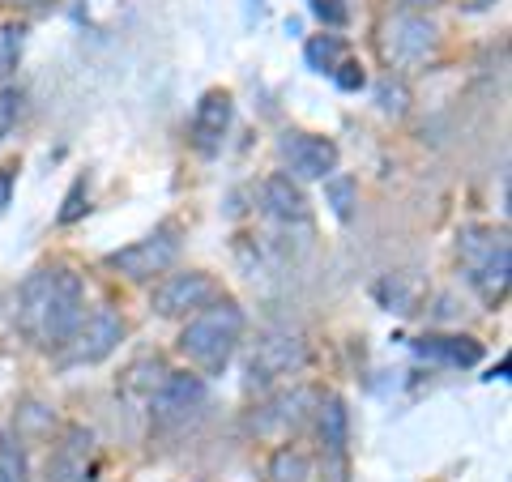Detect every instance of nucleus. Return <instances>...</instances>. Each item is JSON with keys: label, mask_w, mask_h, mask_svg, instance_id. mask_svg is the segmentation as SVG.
Wrapping results in <instances>:
<instances>
[{"label": "nucleus", "mask_w": 512, "mask_h": 482, "mask_svg": "<svg viewBox=\"0 0 512 482\" xmlns=\"http://www.w3.org/2000/svg\"><path fill=\"white\" fill-rule=\"evenodd\" d=\"M22 116V90L18 86H0V141H5Z\"/></svg>", "instance_id": "obj_21"}, {"label": "nucleus", "mask_w": 512, "mask_h": 482, "mask_svg": "<svg viewBox=\"0 0 512 482\" xmlns=\"http://www.w3.org/2000/svg\"><path fill=\"white\" fill-rule=\"evenodd\" d=\"M278 150L295 180H329L338 171V146L320 133H286L278 141Z\"/></svg>", "instance_id": "obj_8"}, {"label": "nucleus", "mask_w": 512, "mask_h": 482, "mask_svg": "<svg viewBox=\"0 0 512 482\" xmlns=\"http://www.w3.org/2000/svg\"><path fill=\"white\" fill-rule=\"evenodd\" d=\"M453 5H461V9H491L495 0H453Z\"/></svg>", "instance_id": "obj_25"}, {"label": "nucleus", "mask_w": 512, "mask_h": 482, "mask_svg": "<svg viewBox=\"0 0 512 482\" xmlns=\"http://www.w3.org/2000/svg\"><path fill=\"white\" fill-rule=\"evenodd\" d=\"M0 482H26V453L13 436H0Z\"/></svg>", "instance_id": "obj_20"}, {"label": "nucleus", "mask_w": 512, "mask_h": 482, "mask_svg": "<svg viewBox=\"0 0 512 482\" xmlns=\"http://www.w3.org/2000/svg\"><path fill=\"white\" fill-rule=\"evenodd\" d=\"M86 316V291L73 269H39L22 286V329L43 350H60Z\"/></svg>", "instance_id": "obj_1"}, {"label": "nucleus", "mask_w": 512, "mask_h": 482, "mask_svg": "<svg viewBox=\"0 0 512 482\" xmlns=\"http://www.w3.org/2000/svg\"><path fill=\"white\" fill-rule=\"evenodd\" d=\"M325 201L333 205V214H338L342 222H350V214H355V180H350V175H329Z\"/></svg>", "instance_id": "obj_18"}, {"label": "nucleus", "mask_w": 512, "mask_h": 482, "mask_svg": "<svg viewBox=\"0 0 512 482\" xmlns=\"http://www.w3.org/2000/svg\"><path fill=\"white\" fill-rule=\"evenodd\" d=\"M239 337H244V312L231 299H214L201 312H192V320L184 325L180 355L201 372H222L235 355Z\"/></svg>", "instance_id": "obj_2"}, {"label": "nucleus", "mask_w": 512, "mask_h": 482, "mask_svg": "<svg viewBox=\"0 0 512 482\" xmlns=\"http://www.w3.org/2000/svg\"><path fill=\"white\" fill-rule=\"evenodd\" d=\"M397 5H402V9H431V5H436V0H397Z\"/></svg>", "instance_id": "obj_26"}, {"label": "nucleus", "mask_w": 512, "mask_h": 482, "mask_svg": "<svg viewBox=\"0 0 512 482\" xmlns=\"http://www.w3.org/2000/svg\"><path fill=\"white\" fill-rule=\"evenodd\" d=\"M346 60V43L338 39V35H320V39H312L308 43V64L316 73H329L333 77V69Z\"/></svg>", "instance_id": "obj_17"}, {"label": "nucleus", "mask_w": 512, "mask_h": 482, "mask_svg": "<svg viewBox=\"0 0 512 482\" xmlns=\"http://www.w3.org/2000/svg\"><path fill=\"white\" fill-rule=\"evenodd\" d=\"M90 444H94V436H90V431H82V427H73L69 436H64L60 453L52 461L56 482H90V453H94Z\"/></svg>", "instance_id": "obj_13"}, {"label": "nucleus", "mask_w": 512, "mask_h": 482, "mask_svg": "<svg viewBox=\"0 0 512 482\" xmlns=\"http://www.w3.org/2000/svg\"><path fill=\"white\" fill-rule=\"evenodd\" d=\"M380 52L393 69L414 73L440 56V26L419 9H402L380 26Z\"/></svg>", "instance_id": "obj_3"}, {"label": "nucleus", "mask_w": 512, "mask_h": 482, "mask_svg": "<svg viewBox=\"0 0 512 482\" xmlns=\"http://www.w3.org/2000/svg\"><path fill=\"white\" fill-rule=\"evenodd\" d=\"M414 350H419L423 359H444L453 367H474L483 359V346H478L474 337H423Z\"/></svg>", "instance_id": "obj_14"}, {"label": "nucleus", "mask_w": 512, "mask_h": 482, "mask_svg": "<svg viewBox=\"0 0 512 482\" xmlns=\"http://www.w3.org/2000/svg\"><path fill=\"white\" fill-rule=\"evenodd\" d=\"M218 299V286L210 273H201V269H184V273H167L163 282L154 286V312L158 316H192V312H201L205 303H214Z\"/></svg>", "instance_id": "obj_7"}, {"label": "nucleus", "mask_w": 512, "mask_h": 482, "mask_svg": "<svg viewBox=\"0 0 512 482\" xmlns=\"http://www.w3.org/2000/svg\"><path fill=\"white\" fill-rule=\"evenodd\" d=\"M261 201H265V214L278 218V222H308V201L303 192L291 184V175H269L261 184Z\"/></svg>", "instance_id": "obj_12"}, {"label": "nucleus", "mask_w": 512, "mask_h": 482, "mask_svg": "<svg viewBox=\"0 0 512 482\" xmlns=\"http://www.w3.org/2000/svg\"><path fill=\"white\" fill-rule=\"evenodd\" d=\"M175 235H180L175 227H158L154 235L137 239V244H128L120 252H111L107 265L120 269L124 278H133V282H146V278H154V273H167L175 265V256H180V239Z\"/></svg>", "instance_id": "obj_6"}, {"label": "nucleus", "mask_w": 512, "mask_h": 482, "mask_svg": "<svg viewBox=\"0 0 512 482\" xmlns=\"http://www.w3.org/2000/svg\"><path fill=\"white\" fill-rule=\"evenodd\" d=\"M320 440H325L333 453L346 448V406L338 397H329L325 406H320Z\"/></svg>", "instance_id": "obj_15"}, {"label": "nucleus", "mask_w": 512, "mask_h": 482, "mask_svg": "<svg viewBox=\"0 0 512 482\" xmlns=\"http://www.w3.org/2000/svg\"><path fill=\"white\" fill-rule=\"evenodd\" d=\"M312 13L325 26H342L350 18V5H346V0H312Z\"/></svg>", "instance_id": "obj_22"}, {"label": "nucleus", "mask_w": 512, "mask_h": 482, "mask_svg": "<svg viewBox=\"0 0 512 482\" xmlns=\"http://www.w3.org/2000/svg\"><path fill=\"white\" fill-rule=\"evenodd\" d=\"M227 128H231V94L227 90L201 94L197 111H192V146L201 154H214L222 137H227Z\"/></svg>", "instance_id": "obj_11"}, {"label": "nucleus", "mask_w": 512, "mask_h": 482, "mask_svg": "<svg viewBox=\"0 0 512 482\" xmlns=\"http://www.w3.org/2000/svg\"><path fill=\"white\" fill-rule=\"evenodd\" d=\"M333 82H338L342 90H359V86H363V64H355V60H342L338 69H333Z\"/></svg>", "instance_id": "obj_24"}, {"label": "nucleus", "mask_w": 512, "mask_h": 482, "mask_svg": "<svg viewBox=\"0 0 512 482\" xmlns=\"http://www.w3.org/2000/svg\"><path fill=\"white\" fill-rule=\"evenodd\" d=\"M9 205V175H0V210Z\"/></svg>", "instance_id": "obj_27"}, {"label": "nucleus", "mask_w": 512, "mask_h": 482, "mask_svg": "<svg viewBox=\"0 0 512 482\" xmlns=\"http://www.w3.org/2000/svg\"><path fill=\"white\" fill-rule=\"evenodd\" d=\"M308 474H312V465L295 448H278L274 461H269V482H308Z\"/></svg>", "instance_id": "obj_16"}, {"label": "nucleus", "mask_w": 512, "mask_h": 482, "mask_svg": "<svg viewBox=\"0 0 512 482\" xmlns=\"http://www.w3.org/2000/svg\"><path fill=\"white\" fill-rule=\"evenodd\" d=\"M205 406V380L188 376V372H167L158 380V389L150 393V414L158 427H175L184 423L192 410Z\"/></svg>", "instance_id": "obj_9"}, {"label": "nucleus", "mask_w": 512, "mask_h": 482, "mask_svg": "<svg viewBox=\"0 0 512 482\" xmlns=\"http://www.w3.org/2000/svg\"><path fill=\"white\" fill-rule=\"evenodd\" d=\"M22 35L26 30L18 22H0V82L18 69V60H22Z\"/></svg>", "instance_id": "obj_19"}, {"label": "nucleus", "mask_w": 512, "mask_h": 482, "mask_svg": "<svg viewBox=\"0 0 512 482\" xmlns=\"http://www.w3.org/2000/svg\"><path fill=\"white\" fill-rule=\"evenodd\" d=\"M461 269L487 303H500L508 291V235L483 227L461 231Z\"/></svg>", "instance_id": "obj_4"}, {"label": "nucleus", "mask_w": 512, "mask_h": 482, "mask_svg": "<svg viewBox=\"0 0 512 482\" xmlns=\"http://www.w3.org/2000/svg\"><path fill=\"white\" fill-rule=\"evenodd\" d=\"M120 337H124V320L116 312L99 308V312L82 316V325H77V333L64 346H69V359L73 363H103L111 350L120 346Z\"/></svg>", "instance_id": "obj_10"}, {"label": "nucleus", "mask_w": 512, "mask_h": 482, "mask_svg": "<svg viewBox=\"0 0 512 482\" xmlns=\"http://www.w3.org/2000/svg\"><path fill=\"white\" fill-rule=\"evenodd\" d=\"M376 99H380V107L389 111V116H402V111H406V90L393 86V82H384V86L376 90Z\"/></svg>", "instance_id": "obj_23"}, {"label": "nucleus", "mask_w": 512, "mask_h": 482, "mask_svg": "<svg viewBox=\"0 0 512 482\" xmlns=\"http://www.w3.org/2000/svg\"><path fill=\"white\" fill-rule=\"evenodd\" d=\"M303 363H308L303 337L291 329H269V333L256 337V346L248 355V384H274L282 376L299 372Z\"/></svg>", "instance_id": "obj_5"}]
</instances>
